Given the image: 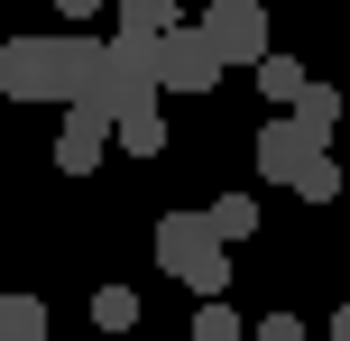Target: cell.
<instances>
[{
    "mask_svg": "<svg viewBox=\"0 0 350 341\" xmlns=\"http://www.w3.org/2000/svg\"><path fill=\"white\" fill-rule=\"evenodd\" d=\"M157 37H83V83L74 102L102 111V120H129V111H157Z\"/></svg>",
    "mask_w": 350,
    "mask_h": 341,
    "instance_id": "1",
    "label": "cell"
},
{
    "mask_svg": "<svg viewBox=\"0 0 350 341\" xmlns=\"http://www.w3.org/2000/svg\"><path fill=\"white\" fill-rule=\"evenodd\" d=\"M74 83H83V37H10L0 46L10 102H74Z\"/></svg>",
    "mask_w": 350,
    "mask_h": 341,
    "instance_id": "2",
    "label": "cell"
},
{
    "mask_svg": "<svg viewBox=\"0 0 350 341\" xmlns=\"http://www.w3.org/2000/svg\"><path fill=\"white\" fill-rule=\"evenodd\" d=\"M157 268H166L185 295H221V286H230V240L212 231L203 213H166V221H157Z\"/></svg>",
    "mask_w": 350,
    "mask_h": 341,
    "instance_id": "3",
    "label": "cell"
},
{
    "mask_svg": "<svg viewBox=\"0 0 350 341\" xmlns=\"http://www.w3.org/2000/svg\"><path fill=\"white\" fill-rule=\"evenodd\" d=\"M148 55H157V92H185V102H203V92H212V83L230 74L221 55H212L203 18H175V28H166V37H157Z\"/></svg>",
    "mask_w": 350,
    "mask_h": 341,
    "instance_id": "4",
    "label": "cell"
},
{
    "mask_svg": "<svg viewBox=\"0 0 350 341\" xmlns=\"http://www.w3.org/2000/svg\"><path fill=\"white\" fill-rule=\"evenodd\" d=\"M314 157H332V139H323L304 111H277V120L258 129V176H267V185H295Z\"/></svg>",
    "mask_w": 350,
    "mask_h": 341,
    "instance_id": "5",
    "label": "cell"
},
{
    "mask_svg": "<svg viewBox=\"0 0 350 341\" xmlns=\"http://www.w3.org/2000/svg\"><path fill=\"white\" fill-rule=\"evenodd\" d=\"M203 37H212V55H221V65H258V55L277 46L258 0H212V10H203Z\"/></svg>",
    "mask_w": 350,
    "mask_h": 341,
    "instance_id": "6",
    "label": "cell"
},
{
    "mask_svg": "<svg viewBox=\"0 0 350 341\" xmlns=\"http://www.w3.org/2000/svg\"><path fill=\"white\" fill-rule=\"evenodd\" d=\"M102 148H111V120L74 102V120L55 129V176H92V166H102Z\"/></svg>",
    "mask_w": 350,
    "mask_h": 341,
    "instance_id": "7",
    "label": "cell"
},
{
    "mask_svg": "<svg viewBox=\"0 0 350 341\" xmlns=\"http://www.w3.org/2000/svg\"><path fill=\"white\" fill-rule=\"evenodd\" d=\"M249 74H258V92H267V102H277V111L295 102L304 83H314V74H304V55H286V46H267V55H258V65H249Z\"/></svg>",
    "mask_w": 350,
    "mask_h": 341,
    "instance_id": "8",
    "label": "cell"
},
{
    "mask_svg": "<svg viewBox=\"0 0 350 341\" xmlns=\"http://www.w3.org/2000/svg\"><path fill=\"white\" fill-rule=\"evenodd\" d=\"M203 221L240 249V240H258V194H221V203H203Z\"/></svg>",
    "mask_w": 350,
    "mask_h": 341,
    "instance_id": "9",
    "label": "cell"
},
{
    "mask_svg": "<svg viewBox=\"0 0 350 341\" xmlns=\"http://www.w3.org/2000/svg\"><path fill=\"white\" fill-rule=\"evenodd\" d=\"M55 314L37 305V295H0V341H46Z\"/></svg>",
    "mask_w": 350,
    "mask_h": 341,
    "instance_id": "10",
    "label": "cell"
},
{
    "mask_svg": "<svg viewBox=\"0 0 350 341\" xmlns=\"http://www.w3.org/2000/svg\"><path fill=\"white\" fill-rule=\"evenodd\" d=\"M111 139L129 157H166V111H129V120H111Z\"/></svg>",
    "mask_w": 350,
    "mask_h": 341,
    "instance_id": "11",
    "label": "cell"
},
{
    "mask_svg": "<svg viewBox=\"0 0 350 341\" xmlns=\"http://www.w3.org/2000/svg\"><path fill=\"white\" fill-rule=\"evenodd\" d=\"M286 111H304V120H314L323 139H341V83H323V74H314V83H304V92H295Z\"/></svg>",
    "mask_w": 350,
    "mask_h": 341,
    "instance_id": "12",
    "label": "cell"
},
{
    "mask_svg": "<svg viewBox=\"0 0 350 341\" xmlns=\"http://www.w3.org/2000/svg\"><path fill=\"white\" fill-rule=\"evenodd\" d=\"M139 323V286H92V332H129Z\"/></svg>",
    "mask_w": 350,
    "mask_h": 341,
    "instance_id": "13",
    "label": "cell"
},
{
    "mask_svg": "<svg viewBox=\"0 0 350 341\" xmlns=\"http://www.w3.org/2000/svg\"><path fill=\"white\" fill-rule=\"evenodd\" d=\"M175 28V0H120V37H166Z\"/></svg>",
    "mask_w": 350,
    "mask_h": 341,
    "instance_id": "14",
    "label": "cell"
},
{
    "mask_svg": "<svg viewBox=\"0 0 350 341\" xmlns=\"http://www.w3.org/2000/svg\"><path fill=\"white\" fill-rule=\"evenodd\" d=\"M295 194H304V203H314V213H323V203H341L350 185H341V166H332V157H314V166H304V176H295Z\"/></svg>",
    "mask_w": 350,
    "mask_h": 341,
    "instance_id": "15",
    "label": "cell"
},
{
    "mask_svg": "<svg viewBox=\"0 0 350 341\" xmlns=\"http://www.w3.org/2000/svg\"><path fill=\"white\" fill-rule=\"evenodd\" d=\"M193 341H249V332H240V314H230L221 295H203V305H193Z\"/></svg>",
    "mask_w": 350,
    "mask_h": 341,
    "instance_id": "16",
    "label": "cell"
},
{
    "mask_svg": "<svg viewBox=\"0 0 350 341\" xmlns=\"http://www.w3.org/2000/svg\"><path fill=\"white\" fill-rule=\"evenodd\" d=\"M249 341H304V323H295V314H258V332H249Z\"/></svg>",
    "mask_w": 350,
    "mask_h": 341,
    "instance_id": "17",
    "label": "cell"
},
{
    "mask_svg": "<svg viewBox=\"0 0 350 341\" xmlns=\"http://www.w3.org/2000/svg\"><path fill=\"white\" fill-rule=\"evenodd\" d=\"M55 10H65V18H92V10H102V0H55Z\"/></svg>",
    "mask_w": 350,
    "mask_h": 341,
    "instance_id": "18",
    "label": "cell"
},
{
    "mask_svg": "<svg viewBox=\"0 0 350 341\" xmlns=\"http://www.w3.org/2000/svg\"><path fill=\"white\" fill-rule=\"evenodd\" d=\"M323 341H350V305H341V314H332V332H323Z\"/></svg>",
    "mask_w": 350,
    "mask_h": 341,
    "instance_id": "19",
    "label": "cell"
},
{
    "mask_svg": "<svg viewBox=\"0 0 350 341\" xmlns=\"http://www.w3.org/2000/svg\"><path fill=\"white\" fill-rule=\"evenodd\" d=\"M341 129H350V92H341Z\"/></svg>",
    "mask_w": 350,
    "mask_h": 341,
    "instance_id": "20",
    "label": "cell"
},
{
    "mask_svg": "<svg viewBox=\"0 0 350 341\" xmlns=\"http://www.w3.org/2000/svg\"><path fill=\"white\" fill-rule=\"evenodd\" d=\"M92 341H120V332H92Z\"/></svg>",
    "mask_w": 350,
    "mask_h": 341,
    "instance_id": "21",
    "label": "cell"
},
{
    "mask_svg": "<svg viewBox=\"0 0 350 341\" xmlns=\"http://www.w3.org/2000/svg\"><path fill=\"white\" fill-rule=\"evenodd\" d=\"M203 10H212V0H203Z\"/></svg>",
    "mask_w": 350,
    "mask_h": 341,
    "instance_id": "22",
    "label": "cell"
}]
</instances>
